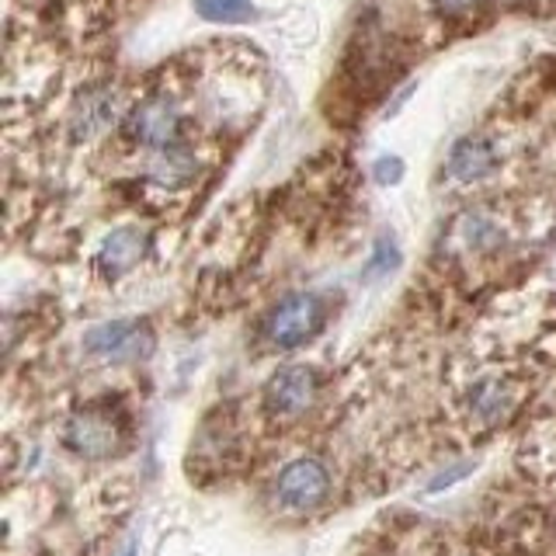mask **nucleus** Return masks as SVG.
Here are the masks:
<instances>
[{"label":"nucleus","instance_id":"obj_1","mask_svg":"<svg viewBox=\"0 0 556 556\" xmlns=\"http://www.w3.org/2000/svg\"><path fill=\"white\" fill-rule=\"evenodd\" d=\"M532 400V376L515 362H469L448 382L445 407L452 425L466 439H491L515 425Z\"/></svg>","mask_w":556,"mask_h":556},{"label":"nucleus","instance_id":"obj_2","mask_svg":"<svg viewBox=\"0 0 556 556\" xmlns=\"http://www.w3.org/2000/svg\"><path fill=\"white\" fill-rule=\"evenodd\" d=\"M60 442L80 463H109L129 442L126 414L104 404L74 407L60 421Z\"/></svg>","mask_w":556,"mask_h":556},{"label":"nucleus","instance_id":"obj_3","mask_svg":"<svg viewBox=\"0 0 556 556\" xmlns=\"http://www.w3.org/2000/svg\"><path fill=\"white\" fill-rule=\"evenodd\" d=\"M268 508L282 518H309L330 501V469L320 456H292L268 483Z\"/></svg>","mask_w":556,"mask_h":556},{"label":"nucleus","instance_id":"obj_4","mask_svg":"<svg viewBox=\"0 0 556 556\" xmlns=\"http://www.w3.org/2000/svg\"><path fill=\"white\" fill-rule=\"evenodd\" d=\"M327 306L317 292H289L278 300L265 320H261L257 338L268 352H295V348L309 344L324 330Z\"/></svg>","mask_w":556,"mask_h":556},{"label":"nucleus","instance_id":"obj_5","mask_svg":"<svg viewBox=\"0 0 556 556\" xmlns=\"http://www.w3.org/2000/svg\"><path fill=\"white\" fill-rule=\"evenodd\" d=\"M324 376L313 365H282L261 393V407H265L268 421L278 428H289L320 404Z\"/></svg>","mask_w":556,"mask_h":556},{"label":"nucleus","instance_id":"obj_6","mask_svg":"<svg viewBox=\"0 0 556 556\" xmlns=\"http://www.w3.org/2000/svg\"><path fill=\"white\" fill-rule=\"evenodd\" d=\"M508 226L491 208H466L448 226V251L456 257H494L508 248Z\"/></svg>","mask_w":556,"mask_h":556},{"label":"nucleus","instance_id":"obj_7","mask_svg":"<svg viewBox=\"0 0 556 556\" xmlns=\"http://www.w3.org/2000/svg\"><path fill=\"white\" fill-rule=\"evenodd\" d=\"M126 136L150 153L181 143V112L167 98H147L126 115Z\"/></svg>","mask_w":556,"mask_h":556},{"label":"nucleus","instance_id":"obj_8","mask_svg":"<svg viewBox=\"0 0 556 556\" xmlns=\"http://www.w3.org/2000/svg\"><path fill=\"white\" fill-rule=\"evenodd\" d=\"M87 355L104 358V362H136L143 358L153 348V334L147 324L139 320H112V324H98L84 334Z\"/></svg>","mask_w":556,"mask_h":556},{"label":"nucleus","instance_id":"obj_9","mask_svg":"<svg viewBox=\"0 0 556 556\" xmlns=\"http://www.w3.org/2000/svg\"><path fill=\"white\" fill-rule=\"evenodd\" d=\"M150 251V233L139 230V226H118L109 237L101 240V248L94 254V265H98V275L115 282V278L129 275L139 261L147 257Z\"/></svg>","mask_w":556,"mask_h":556},{"label":"nucleus","instance_id":"obj_10","mask_svg":"<svg viewBox=\"0 0 556 556\" xmlns=\"http://www.w3.org/2000/svg\"><path fill=\"white\" fill-rule=\"evenodd\" d=\"M501 164V153L486 136H463L456 147L445 156V178L456 185H477L483 178H491Z\"/></svg>","mask_w":556,"mask_h":556},{"label":"nucleus","instance_id":"obj_11","mask_svg":"<svg viewBox=\"0 0 556 556\" xmlns=\"http://www.w3.org/2000/svg\"><path fill=\"white\" fill-rule=\"evenodd\" d=\"M118 115V94L112 87H87V91L74 101L70 112V136L74 139H94L104 132Z\"/></svg>","mask_w":556,"mask_h":556},{"label":"nucleus","instance_id":"obj_12","mask_svg":"<svg viewBox=\"0 0 556 556\" xmlns=\"http://www.w3.org/2000/svg\"><path fill=\"white\" fill-rule=\"evenodd\" d=\"M195 170H199V161H195V153H191L185 143L178 147H167V150H156L150 156V164H147V178L153 185H161V188H185L191 178H195Z\"/></svg>","mask_w":556,"mask_h":556},{"label":"nucleus","instance_id":"obj_13","mask_svg":"<svg viewBox=\"0 0 556 556\" xmlns=\"http://www.w3.org/2000/svg\"><path fill=\"white\" fill-rule=\"evenodd\" d=\"M532 448H535V456H543L546 463L556 466V379H553L549 396L543 400L539 421L532 428Z\"/></svg>","mask_w":556,"mask_h":556},{"label":"nucleus","instance_id":"obj_14","mask_svg":"<svg viewBox=\"0 0 556 556\" xmlns=\"http://www.w3.org/2000/svg\"><path fill=\"white\" fill-rule=\"evenodd\" d=\"M195 8L202 17L219 22V25H243V22H254L257 17L251 0H195Z\"/></svg>","mask_w":556,"mask_h":556},{"label":"nucleus","instance_id":"obj_15","mask_svg":"<svg viewBox=\"0 0 556 556\" xmlns=\"http://www.w3.org/2000/svg\"><path fill=\"white\" fill-rule=\"evenodd\" d=\"M372 174L379 185H396L400 174H404V161H400V156H382V161L372 164Z\"/></svg>","mask_w":556,"mask_h":556},{"label":"nucleus","instance_id":"obj_16","mask_svg":"<svg viewBox=\"0 0 556 556\" xmlns=\"http://www.w3.org/2000/svg\"><path fill=\"white\" fill-rule=\"evenodd\" d=\"M393 265H396V248H393V243L382 240L379 248H376V257L369 261V271H365V275H382V271L393 268Z\"/></svg>","mask_w":556,"mask_h":556},{"label":"nucleus","instance_id":"obj_17","mask_svg":"<svg viewBox=\"0 0 556 556\" xmlns=\"http://www.w3.org/2000/svg\"><path fill=\"white\" fill-rule=\"evenodd\" d=\"M469 469H473V463H466V466H456V469H442V473L439 477H434L431 483H428V491H442V486H445V491H448V486L452 483H459L466 473H469Z\"/></svg>","mask_w":556,"mask_h":556},{"label":"nucleus","instance_id":"obj_18","mask_svg":"<svg viewBox=\"0 0 556 556\" xmlns=\"http://www.w3.org/2000/svg\"><path fill=\"white\" fill-rule=\"evenodd\" d=\"M431 4L445 14H466V11H473L480 0H431Z\"/></svg>","mask_w":556,"mask_h":556},{"label":"nucleus","instance_id":"obj_19","mask_svg":"<svg viewBox=\"0 0 556 556\" xmlns=\"http://www.w3.org/2000/svg\"><path fill=\"white\" fill-rule=\"evenodd\" d=\"M442 556H473L469 549H452V553H442Z\"/></svg>","mask_w":556,"mask_h":556}]
</instances>
